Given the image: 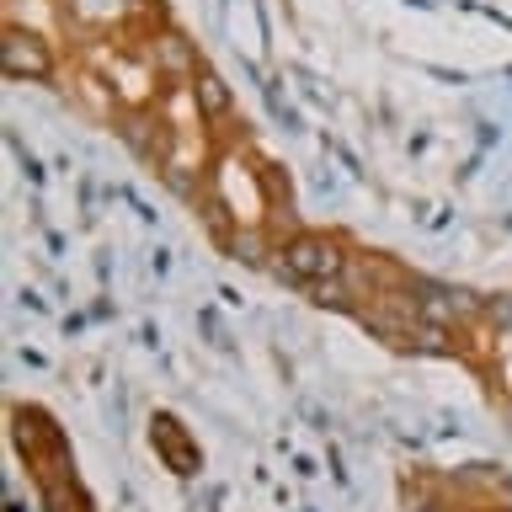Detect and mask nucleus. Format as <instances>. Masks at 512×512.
I'll return each mask as SVG.
<instances>
[{
  "label": "nucleus",
  "mask_w": 512,
  "mask_h": 512,
  "mask_svg": "<svg viewBox=\"0 0 512 512\" xmlns=\"http://www.w3.org/2000/svg\"><path fill=\"white\" fill-rule=\"evenodd\" d=\"M102 64H107V75L118 80V91L128 96V102H144V96H150V75L134 70L128 59H112V54H102Z\"/></svg>",
  "instance_id": "9"
},
{
  "label": "nucleus",
  "mask_w": 512,
  "mask_h": 512,
  "mask_svg": "<svg viewBox=\"0 0 512 512\" xmlns=\"http://www.w3.org/2000/svg\"><path fill=\"white\" fill-rule=\"evenodd\" d=\"M406 512H512V491L496 464H464L448 475H422Z\"/></svg>",
  "instance_id": "2"
},
{
  "label": "nucleus",
  "mask_w": 512,
  "mask_h": 512,
  "mask_svg": "<svg viewBox=\"0 0 512 512\" xmlns=\"http://www.w3.org/2000/svg\"><path fill=\"white\" fill-rule=\"evenodd\" d=\"M192 102H198L203 118H224V112H230V91H224L219 75L198 70V80H192Z\"/></svg>",
  "instance_id": "8"
},
{
  "label": "nucleus",
  "mask_w": 512,
  "mask_h": 512,
  "mask_svg": "<svg viewBox=\"0 0 512 512\" xmlns=\"http://www.w3.org/2000/svg\"><path fill=\"white\" fill-rule=\"evenodd\" d=\"M150 443H155V454L166 459V470L171 475H198L203 470V448H198V438L176 422L171 411H155V422H150Z\"/></svg>",
  "instance_id": "5"
},
{
  "label": "nucleus",
  "mask_w": 512,
  "mask_h": 512,
  "mask_svg": "<svg viewBox=\"0 0 512 512\" xmlns=\"http://www.w3.org/2000/svg\"><path fill=\"white\" fill-rule=\"evenodd\" d=\"M283 262H278V272L288 283H304V288H320V283H336L347 272V256H342V246L336 240H326V235H294L288 246L278 251Z\"/></svg>",
  "instance_id": "3"
},
{
  "label": "nucleus",
  "mask_w": 512,
  "mask_h": 512,
  "mask_svg": "<svg viewBox=\"0 0 512 512\" xmlns=\"http://www.w3.org/2000/svg\"><path fill=\"white\" fill-rule=\"evenodd\" d=\"M224 246H230V256H235V262H262V235H256V230H235V235H224Z\"/></svg>",
  "instance_id": "10"
},
{
  "label": "nucleus",
  "mask_w": 512,
  "mask_h": 512,
  "mask_svg": "<svg viewBox=\"0 0 512 512\" xmlns=\"http://www.w3.org/2000/svg\"><path fill=\"white\" fill-rule=\"evenodd\" d=\"M486 315H491V326L512 331V294H507V299H491V304H486Z\"/></svg>",
  "instance_id": "11"
},
{
  "label": "nucleus",
  "mask_w": 512,
  "mask_h": 512,
  "mask_svg": "<svg viewBox=\"0 0 512 512\" xmlns=\"http://www.w3.org/2000/svg\"><path fill=\"white\" fill-rule=\"evenodd\" d=\"M11 443L22 454L32 486H38L43 512H96L91 491L75 475V454L64 427L43 406H11Z\"/></svg>",
  "instance_id": "1"
},
{
  "label": "nucleus",
  "mask_w": 512,
  "mask_h": 512,
  "mask_svg": "<svg viewBox=\"0 0 512 512\" xmlns=\"http://www.w3.org/2000/svg\"><path fill=\"white\" fill-rule=\"evenodd\" d=\"M0 64H6L11 80H48L54 75V59H48L43 32H32L22 22L6 27V43H0Z\"/></svg>",
  "instance_id": "4"
},
{
  "label": "nucleus",
  "mask_w": 512,
  "mask_h": 512,
  "mask_svg": "<svg viewBox=\"0 0 512 512\" xmlns=\"http://www.w3.org/2000/svg\"><path fill=\"white\" fill-rule=\"evenodd\" d=\"M155 64L176 80H198V54H192V43L182 32H160L155 38Z\"/></svg>",
  "instance_id": "6"
},
{
  "label": "nucleus",
  "mask_w": 512,
  "mask_h": 512,
  "mask_svg": "<svg viewBox=\"0 0 512 512\" xmlns=\"http://www.w3.org/2000/svg\"><path fill=\"white\" fill-rule=\"evenodd\" d=\"M219 182H224V192H230V214L235 219H256V182L246 176L240 160H230V166L219 171Z\"/></svg>",
  "instance_id": "7"
}]
</instances>
